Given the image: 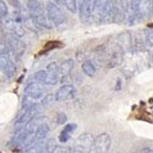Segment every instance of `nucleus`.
<instances>
[{"label": "nucleus", "mask_w": 153, "mask_h": 153, "mask_svg": "<svg viewBox=\"0 0 153 153\" xmlns=\"http://www.w3.org/2000/svg\"><path fill=\"white\" fill-rule=\"evenodd\" d=\"M62 46H63V43L59 41H49L45 44L44 46V49L45 51H54V49H57V48H61Z\"/></svg>", "instance_id": "obj_24"}, {"label": "nucleus", "mask_w": 153, "mask_h": 153, "mask_svg": "<svg viewBox=\"0 0 153 153\" xmlns=\"http://www.w3.org/2000/svg\"><path fill=\"white\" fill-rule=\"evenodd\" d=\"M45 79H46V72L44 70L42 71H38L36 74L33 75L32 80L36 82H42V84H45Z\"/></svg>", "instance_id": "obj_25"}, {"label": "nucleus", "mask_w": 153, "mask_h": 153, "mask_svg": "<svg viewBox=\"0 0 153 153\" xmlns=\"http://www.w3.org/2000/svg\"><path fill=\"white\" fill-rule=\"evenodd\" d=\"M46 14L47 18L53 25L55 26H61L62 24L65 23L66 17L64 15L63 11L59 8L58 4L55 2H48L46 4Z\"/></svg>", "instance_id": "obj_7"}, {"label": "nucleus", "mask_w": 153, "mask_h": 153, "mask_svg": "<svg viewBox=\"0 0 153 153\" xmlns=\"http://www.w3.org/2000/svg\"><path fill=\"white\" fill-rule=\"evenodd\" d=\"M39 111H40V105L36 102L24 105L22 115L19 116V117L17 118V120L15 121L16 130L23 128H25L27 124H29V123L38 116Z\"/></svg>", "instance_id": "obj_5"}, {"label": "nucleus", "mask_w": 153, "mask_h": 153, "mask_svg": "<svg viewBox=\"0 0 153 153\" xmlns=\"http://www.w3.org/2000/svg\"><path fill=\"white\" fill-rule=\"evenodd\" d=\"M66 120H68V117H66V115L64 112H58L57 114V123L58 124L60 125L64 124L66 122Z\"/></svg>", "instance_id": "obj_29"}, {"label": "nucleus", "mask_w": 153, "mask_h": 153, "mask_svg": "<svg viewBox=\"0 0 153 153\" xmlns=\"http://www.w3.org/2000/svg\"><path fill=\"white\" fill-rule=\"evenodd\" d=\"M75 66V61L73 59H68L65 61L62 62V64L59 68V71H60V82L62 84L65 82V80L70 77L72 71Z\"/></svg>", "instance_id": "obj_16"}, {"label": "nucleus", "mask_w": 153, "mask_h": 153, "mask_svg": "<svg viewBox=\"0 0 153 153\" xmlns=\"http://www.w3.org/2000/svg\"><path fill=\"white\" fill-rule=\"evenodd\" d=\"M79 17L82 24H89L93 19L92 0H79L78 2Z\"/></svg>", "instance_id": "obj_12"}, {"label": "nucleus", "mask_w": 153, "mask_h": 153, "mask_svg": "<svg viewBox=\"0 0 153 153\" xmlns=\"http://www.w3.org/2000/svg\"><path fill=\"white\" fill-rule=\"evenodd\" d=\"M0 71L8 78H11L15 75L16 66L9 56H0Z\"/></svg>", "instance_id": "obj_15"}, {"label": "nucleus", "mask_w": 153, "mask_h": 153, "mask_svg": "<svg viewBox=\"0 0 153 153\" xmlns=\"http://www.w3.org/2000/svg\"><path fill=\"white\" fill-rule=\"evenodd\" d=\"M49 133V126L46 122H42L39 124L38 128H36V133H34V138L36 141L44 140L46 138V136L48 135Z\"/></svg>", "instance_id": "obj_20"}, {"label": "nucleus", "mask_w": 153, "mask_h": 153, "mask_svg": "<svg viewBox=\"0 0 153 153\" xmlns=\"http://www.w3.org/2000/svg\"><path fill=\"white\" fill-rule=\"evenodd\" d=\"M93 140H94V137L90 133L82 134L75 141L74 147L72 149L73 153H89Z\"/></svg>", "instance_id": "obj_9"}, {"label": "nucleus", "mask_w": 153, "mask_h": 153, "mask_svg": "<svg viewBox=\"0 0 153 153\" xmlns=\"http://www.w3.org/2000/svg\"><path fill=\"white\" fill-rule=\"evenodd\" d=\"M151 5H152V14H153V0H151Z\"/></svg>", "instance_id": "obj_34"}, {"label": "nucleus", "mask_w": 153, "mask_h": 153, "mask_svg": "<svg viewBox=\"0 0 153 153\" xmlns=\"http://www.w3.org/2000/svg\"><path fill=\"white\" fill-rule=\"evenodd\" d=\"M82 70L85 74L89 77H94L95 74H97V68L91 60H86V61L82 62Z\"/></svg>", "instance_id": "obj_22"}, {"label": "nucleus", "mask_w": 153, "mask_h": 153, "mask_svg": "<svg viewBox=\"0 0 153 153\" xmlns=\"http://www.w3.org/2000/svg\"><path fill=\"white\" fill-rule=\"evenodd\" d=\"M114 10H112V23H121L126 18L128 5L126 0H112Z\"/></svg>", "instance_id": "obj_10"}, {"label": "nucleus", "mask_w": 153, "mask_h": 153, "mask_svg": "<svg viewBox=\"0 0 153 153\" xmlns=\"http://www.w3.org/2000/svg\"><path fill=\"white\" fill-rule=\"evenodd\" d=\"M111 147V138L107 133H102L94 137L89 153H107Z\"/></svg>", "instance_id": "obj_8"}, {"label": "nucleus", "mask_w": 153, "mask_h": 153, "mask_svg": "<svg viewBox=\"0 0 153 153\" xmlns=\"http://www.w3.org/2000/svg\"><path fill=\"white\" fill-rule=\"evenodd\" d=\"M55 2H56V4H57V3H58V4H62L61 0H55Z\"/></svg>", "instance_id": "obj_33"}, {"label": "nucleus", "mask_w": 153, "mask_h": 153, "mask_svg": "<svg viewBox=\"0 0 153 153\" xmlns=\"http://www.w3.org/2000/svg\"><path fill=\"white\" fill-rule=\"evenodd\" d=\"M75 92H76V89L73 85H63L57 90L55 97H56L57 102H64V101H68L74 97Z\"/></svg>", "instance_id": "obj_14"}, {"label": "nucleus", "mask_w": 153, "mask_h": 153, "mask_svg": "<svg viewBox=\"0 0 153 153\" xmlns=\"http://www.w3.org/2000/svg\"><path fill=\"white\" fill-rule=\"evenodd\" d=\"M152 14V5H151V0H141L139 10H138V21L146 19Z\"/></svg>", "instance_id": "obj_18"}, {"label": "nucleus", "mask_w": 153, "mask_h": 153, "mask_svg": "<svg viewBox=\"0 0 153 153\" xmlns=\"http://www.w3.org/2000/svg\"><path fill=\"white\" fill-rule=\"evenodd\" d=\"M61 2L71 13H76L77 9H78L77 0H61Z\"/></svg>", "instance_id": "obj_23"}, {"label": "nucleus", "mask_w": 153, "mask_h": 153, "mask_svg": "<svg viewBox=\"0 0 153 153\" xmlns=\"http://www.w3.org/2000/svg\"><path fill=\"white\" fill-rule=\"evenodd\" d=\"M27 9H28L29 15H30L34 25L46 29L51 28L47 14H46V9L43 8L42 3L39 0H28Z\"/></svg>", "instance_id": "obj_2"}, {"label": "nucleus", "mask_w": 153, "mask_h": 153, "mask_svg": "<svg viewBox=\"0 0 153 153\" xmlns=\"http://www.w3.org/2000/svg\"><path fill=\"white\" fill-rule=\"evenodd\" d=\"M46 86H55L60 80V71H59L58 64L56 62H51L46 66Z\"/></svg>", "instance_id": "obj_13"}, {"label": "nucleus", "mask_w": 153, "mask_h": 153, "mask_svg": "<svg viewBox=\"0 0 153 153\" xmlns=\"http://www.w3.org/2000/svg\"><path fill=\"white\" fill-rule=\"evenodd\" d=\"M56 101V97H55L54 94H48L46 95L45 97H43L41 101V104L43 107H48L51 105L54 104V102Z\"/></svg>", "instance_id": "obj_26"}, {"label": "nucleus", "mask_w": 153, "mask_h": 153, "mask_svg": "<svg viewBox=\"0 0 153 153\" xmlns=\"http://www.w3.org/2000/svg\"><path fill=\"white\" fill-rule=\"evenodd\" d=\"M9 9L7 3L3 1V0H0V17H5L8 15Z\"/></svg>", "instance_id": "obj_27"}, {"label": "nucleus", "mask_w": 153, "mask_h": 153, "mask_svg": "<svg viewBox=\"0 0 153 153\" xmlns=\"http://www.w3.org/2000/svg\"><path fill=\"white\" fill-rule=\"evenodd\" d=\"M145 38H146V43L148 44L149 46H153V29L152 30L146 31Z\"/></svg>", "instance_id": "obj_28"}, {"label": "nucleus", "mask_w": 153, "mask_h": 153, "mask_svg": "<svg viewBox=\"0 0 153 153\" xmlns=\"http://www.w3.org/2000/svg\"><path fill=\"white\" fill-rule=\"evenodd\" d=\"M150 59H151V60H152V61H153V49L150 51Z\"/></svg>", "instance_id": "obj_32"}, {"label": "nucleus", "mask_w": 153, "mask_h": 153, "mask_svg": "<svg viewBox=\"0 0 153 153\" xmlns=\"http://www.w3.org/2000/svg\"><path fill=\"white\" fill-rule=\"evenodd\" d=\"M117 43L123 48V51H130L133 49V39L132 34H131L128 31H125V32L121 33L118 36V41Z\"/></svg>", "instance_id": "obj_17"}, {"label": "nucleus", "mask_w": 153, "mask_h": 153, "mask_svg": "<svg viewBox=\"0 0 153 153\" xmlns=\"http://www.w3.org/2000/svg\"><path fill=\"white\" fill-rule=\"evenodd\" d=\"M57 148L56 140L54 138L47 139V140H40L27 151V153H53Z\"/></svg>", "instance_id": "obj_11"}, {"label": "nucleus", "mask_w": 153, "mask_h": 153, "mask_svg": "<svg viewBox=\"0 0 153 153\" xmlns=\"http://www.w3.org/2000/svg\"><path fill=\"white\" fill-rule=\"evenodd\" d=\"M146 38L145 34L141 32H138L135 34L134 41H133V48L137 51H143L146 49Z\"/></svg>", "instance_id": "obj_21"}, {"label": "nucleus", "mask_w": 153, "mask_h": 153, "mask_svg": "<svg viewBox=\"0 0 153 153\" xmlns=\"http://www.w3.org/2000/svg\"><path fill=\"white\" fill-rule=\"evenodd\" d=\"M4 40L11 54L17 59L21 58L26 51V44L24 43V41H22L21 38H18L11 32L4 33Z\"/></svg>", "instance_id": "obj_6"}, {"label": "nucleus", "mask_w": 153, "mask_h": 153, "mask_svg": "<svg viewBox=\"0 0 153 153\" xmlns=\"http://www.w3.org/2000/svg\"><path fill=\"white\" fill-rule=\"evenodd\" d=\"M139 153H153V149H150V148H143V150H141Z\"/></svg>", "instance_id": "obj_31"}, {"label": "nucleus", "mask_w": 153, "mask_h": 153, "mask_svg": "<svg viewBox=\"0 0 153 153\" xmlns=\"http://www.w3.org/2000/svg\"><path fill=\"white\" fill-rule=\"evenodd\" d=\"M45 86V84L33 82V80L29 82L25 88V97L23 99V106L41 100L44 97Z\"/></svg>", "instance_id": "obj_4"}, {"label": "nucleus", "mask_w": 153, "mask_h": 153, "mask_svg": "<svg viewBox=\"0 0 153 153\" xmlns=\"http://www.w3.org/2000/svg\"><path fill=\"white\" fill-rule=\"evenodd\" d=\"M114 3L112 0H92L93 18L97 22L111 23Z\"/></svg>", "instance_id": "obj_3"}, {"label": "nucleus", "mask_w": 153, "mask_h": 153, "mask_svg": "<svg viewBox=\"0 0 153 153\" xmlns=\"http://www.w3.org/2000/svg\"><path fill=\"white\" fill-rule=\"evenodd\" d=\"M123 48L118 43L103 44L95 49V55L99 63L104 64L107 69H114L120 65L124 58Z\"/></svg>", "instance_id": "obj_1"}, {"label": "nucleus", "mask_w": 153, "mask_h": 153, "mask_svg": "<svg viewBox=\"0 0 153 153\" xmlns=\"http://www.w3.org/2000/svg\"><path fill=\"white\" fill-rule=\"evenodd\" d=\"M77 125L74 124V123H69V124H66L65 126L63 128V130L61 131L60 133V135H59V141L61 143H65L70 140V138H71L72 134L76 130Z\"/></svg>", "instance_id": "obj_19"}, {"label": "nucleus", "mask_w": 153, "mask_h": 153, "mask_svg": "<svg viewBox=\"0 0 153 153\" xmlns=\"http://www.w3.org/2000/svg\"><path fill=\"white\" fill-rule=\"evenodd\" d=\"M53 153H73V150L70 147H58L57 146V148Z\"/></svg>", "instance_id": "obj_30"}]
</instances>
